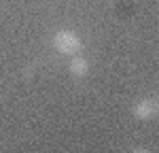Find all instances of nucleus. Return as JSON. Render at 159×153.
<instances>
[{
  "label": "nucleus",
  "instance_id": "1",
  "mask_svg": "<svg viewBox=\"0 0 159 153\" xmlns=\"http://www.w3.org/2000/svg\"><path fill=\"white\" fill-rule=\"evenodd\" d=\"M53 47L60 51L61 55H76L79 51H81V38H79V34L76 32H72V30H60L55 36H53Z\"/></svg>",
  "mask_w": 159,
  "mask_h": 153
},
{
  "label": "nucleus",
  "instance_id": "2",
  "mask_svg": "<svg viewBox=\"0 0 159 153\" xmlns=\"http://www.w3.org/2000/svg\"><path fill=\"white\" fill-rule=\"evenodd\" d=\"M159 113V104L155 98H144L134 106V115L138 119H153Z\"/></svg>",
  "mask_w": 159,
  "mask_h": 153
},
{
  "label": "nucleus",
  "instance_id": "3",
  "mask_svg": "<svg viewBox=\"0 0 159 153\" xmlns=\"http://www.w3.org/2000/svg\"><path fill=\"white\" fill-rule=\"evenodd\" d=\"M68 70H70L72 76H85L89 72V62H87L85 58H81V55H72Z\"/></svg>",
  "mask_w": 159,
  "mask_h": 153
}]
</instances>
